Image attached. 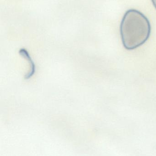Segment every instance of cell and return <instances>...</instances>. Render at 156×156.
<instances>
[{
    "mask_svg": "<svg viewBox=\"0 0 156 156\" xmlns=\"http://www.w3.org/2000/svg\"><path fill=\"white\" fill-rule=\"evenodd\" d=\"M123 44L127 50H133L147 42L151 33V26L147 17L134 9L127 10L120 25Z\"/></svg>",
    "mask_w": 156,
    "mask_h": 156,
    "instance_id": "6da1fadb",
    "label": "cell"
},
{
    "mask_svg": "<svg viewBox=\"0 0 156 156\" xmlns=\"http://www.w3.org/2000/svg\"><path fill=\"white\" fill-rule=\"evenodd\" d=\"M19 54L20 55L22 56L25 59H26L28 61V63L30 64V71L24 77V79L25 80H28V79L32 77L35 73L36 68L33 59L31 58L28 51L25 48H21L19 50Z\"/></svg>",
    "mask_w": 156,
    "mask_h": 156,
    "instance_id": "7a4b0ae2",
    "label": "cell"
}]
</instances>
